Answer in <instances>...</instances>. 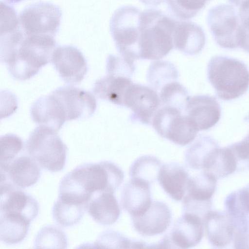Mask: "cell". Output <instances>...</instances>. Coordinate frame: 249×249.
<instances>
[{
    "mask_svg": "<svg viewBox=\"0 0 249 249\" xmlns=\"http://www.w3.org/2000/svg\"><path fill=\"white\" fill-rule=\"evenodd\" d=\"M123 171L110 161L80 165L61 180L59 198L88 204L92 196L103 191L114 192L122 183Z\"/></svg>",
    "mask_w": 249,
    "mask_h": 249,
    "instance_id": "cell-1",
    "label": "cell"
},
{
    "mask_svg": "<svg viewBox=\"0 0 249 249\" xmlns=\"http://www.w3.org/2000/svg\"><path fill=\"white\" fill-rule=\"evenodd\" d=\"M55 44L52 36L24 34L0 45V59L14 79L26 80L51 61Z\"/></svg>",
    "mask_w": 249,
    "mask_h": 249,
    "instance_id": "cell-2",
    "label": "cell"
},
{
    "mask_svg": "<svg viewBox=\"0 0 249 249\" xmlns=\"http://www.w3.org/2000/svg\"><path fill=\"white\" fill-rule=\"evenodd\" d=\"M177 21L159 10L149 9L142 12L140 58L158 60L167 55L174 47Z\"/></svg>",
    "mask_w": 249,
    "mask_h": 249,
    "instance_id": "cell-3",
    "label": "cell"
},
{
    "mask_svg": "<svg viewBox=\"0 0 249 249\" xmlns=\"http://www.w3.org/2000/svg\"><path fill=\"white\" fill-rule=\"evenodd\" d=\"M208 77L217 95L231 100L244 94L249 87V71L241 61L224 56L211 58Z\"/></svg>",
    "mask_w": 249,
    "mask_h": 249,
    "instance_id": "cell-4",
    "label": "cell"
},
{
    "mask_svg": "<svg viewBox=\"0 0 249 249\" xmlns=\"http://www.w3.org/2000/svg\"><path fill=\"white\" fill-rule=\"evenodd\" d=\"M142 12L133 6L117 9L110 22V30L121 56L128 62L140 59L139 43Z\"/></svg>",
    "mask_w": 249,
    "mask_h": 249,
    "instance_id": "cell-5",
    "label": "cell"
},
{
    "mask_svg": "<svg viewBox=\"0 0 249 249\" xmlns=\"http://www.w3.org/2000/svg\"><path fill=\"white\" fill-rule=\"evenodd\" d=\"M29 156L43 168L57 172L65 166L67 147L57 131L39 125L30 135L26 143Z\"/></svg>",
    "mask_w": 249,
    "mask_h": 249,
    "instance_id": "cell-6",
    "label": "cell"
},
{
    "mask_svg": "<svg viewBox=\"0 0 249 249\" xmlns=\"http://www.w3.org/2000/svg\"><path fill=\"white\" fill-rule=\"evenodd\" d=\"M181 112L174 107H162L155 114L151 124L161 137L183 146L195 138L198 130L190 118Z\"/></svg>",
    "mask_w": 249,
    "mask_h": 249,
    "instance_id": "cell-7",
    "label": "cell"
},
{
    "mask_svg": "<svg viewBox=\"0 0 249 249\" xmlns=\"http://www.w3.org/2000/svg\"><path fill=\"white\" fill-rule=\"evenodd\" d=\"M207 21L216 43L225 49L239 47L240 20L233 5L222 4L212 8Z\"/></svg>",
    "mask_w": 249,
    "mask_h": 249,
    "instance_id": "cell-8",
    "label": "cell"
},
{
    "mask_svg": "<svg viewBox=\"0 0 249 249\" xmlns=\"http://www.w3.org/2000/svg\"><path fill=\"white\" fill-rule=\"evenodd\" d=\"M62 13L56 5L39 2L25 8L18 17L20 27L26 36L50 35L57 32Z\"/></svg>",
    "mask_w": 249,
    "mask_h": 249,
    "instance_id": "cell-9",
    "label": "cell"
},
{
    "mask_svg": "<svg viewBox=\"0 0 249 249\" xmlns=\"http://www.w3.org/2000/svg\"><path fill=\"white\" fill-rule=\"evenodd\" d=\"M57 98L65 116L66 121L88 118L96 108L93 95L73 86H65L52 92Z\"/></svg>",
    "mask_w": 249,
    "mask_h": 249,
    "instance_id": "cell-10",
    "label": "cell"
},
{
    "mask_svg": "<svg viewBox=\"0 0 249 249\" xmlns=\"http://www.w3.org/2000/svg\"><path fill=\"white\" fill-rule=\"evenodd\" d=\"M160 104V97L153 89L132 83L124 93L123 106L132 110L134 119L150 124Z\"/></svg>",
    "mask_w": 249,
    "mask_h": 249,
    "instance_id": "cell-11",
    "label": "cell"
},
{
    "mask_svg": "<svg viewBox=\"0 0 249 249\" xmlns=\"http://www.w3.org/2000/svg\"><path fill=\"white\" fill-rule=\"evenodd\" d=\"M51 61L61 78L69 84L80 83L88 71L87 63L82 53L72 46L55 48Z\"/></svg>",
    "mask_w": 249,
    "mask_h": 249,
    "instance_id": "cell-12",
    "label": "cell"
},
{
    "mask_svg": "<svg viewBox=\"0 0 249 249\" xmlns=\"http://www.w3.org/2000/svg\"><path fill=\"white\" fill-rule=\"evenodd\" d=\"M0 167V183L8 182L22 189L35 184L40 176L38 164L30 156H18Z\"/></svg>",
    "mask_w": 249,
    "mask_h": 249,
    "instance_id": "cell-13",
    "label": "cell"
},
{
    "mask_svg": "<svg viewBox=\"0 0 249 249\" xmlns=\"http://www.w3.org/2000/svg\"><path fill=\"white\" fill-rule=\"evenodd\" d=\"M199 130L215 125L221 116V107L216 99L209 95L189 97L185 109Z\"/></svg>",
    "mask_w": 249,
    "mask_h": 249,
    "instance_id": "cell-14",
    "label": "cell"
},
{
    "mask_svg": "<svg viewBox=\"0 0 249 249\" xmlns=\"http://www.w3.org/2000/svg\"><path fill=\"white\" fill-rule=\"evenodd\" d=\"M4 212L22 214L32 221L38 214V204L32 196L12 184L0 183V212Z\"/></svg>",
    "mask_w": 249,
    "mask_h": 249,
    "instance_id": "cell-15",
    "label": "cell"
},
{
    "mask_svg": "<svg viewBox=\"0 0 249 249\" xmlns=\"http://www.w3.org/2000/svg\"><path fill=\"white\" fill-rule=\"evenodd\" d=\"M171 213L164 203L153 201L142 215L132 218L135 230L143 236H153L165 231L171 221Z\"/></svg>",
    "mask_w": 249,
    "mask_h": 249,
    "instance_id": "cell-16",
    "label": "cell"
},
{
    "mask_svg": "<svg viewBox=\"0 0 249 249\" xmlns=\"http://www.w3.org/2000/svg\"><path fill=\"white\" fill-rule=\"evenodd\" d=\"M201 236V226L197 216L184 213L175 223L169 237L162 242L163 246L169 243L177 248L187 249L197 244Z\"/></svg>",
    "mask_w": 249,
    "mask_h": 249,
    "instance_id": "cell-17",
    "label": "cell"
},
{
    "mask_svg": "<svg viewBox=\"0 0 249 249\" xmlns=\"http://www.w3.org/2000/svg\"><path fill=\"white\" fill-rule=\"evenodd\" d=\"M152 202L149 183L131 179L124 186L122 195V204L132 217L143 214L150 208Z\"/></svg>",
    "mask_w": 249,
    "mask_h": 249,
    "instance_id": "cell-18",
    "label": "cell"
},
{
    "mask_svg": "<svg viewBox=\"0 0 249 249\" xmlns=\"http://www.w3.org/2000/svg\"><path fill=\"white\" fill-rule=\"evenodd\" d=\"M206 41L204 31L199 25L190 21H177L173 35L174 47L185 54L199 53Z\"/></svg>",
    "mask_w": 249,
    "mask_h": 249,
    "instance_id": "cell-19",
    "label": "cell"
},
{
    "mask_svg": "<svg viewBox=\"0 0 249 249\" xmlns=\"http://www.w3.org/2000/svg\"><path fill=\"white\" fill-rule=\"evenodd\" d=\"M30 112L35 122L57 131L66 121L58 102L53 93L36 101L31 107Z\"/></svg>",
    "mask_w": 249,
    "mask_h": 249,
    "instance_id": "cell-20",
    "label": "cell"
},
{
    "mask_svg": "<svg viewBox=\"0 0 249 249\" xmlns=\"http://www.w3.org/2000/svg\"><path fill=\"white\" fill-rule=\"evenodd\" d=\"M114 193L106 191L92 196L87 210L96 222L103 225H109L119 218L121 210Z\"/></svg>",
    "mask_w": 249,
    "mask_h": 249,
    "instance_id": "cell-21",
    "label": "cell"
},
{
    "mask_svg": "<svg viewBox=\"0 0 249 249\" xmlns=\"http://www.w3.org/2000/svg\"><path fill=\"white\" fill-rule=\"evenodd\" d=\"M188 179V174L185 169L174 162L162 165L157 178L164 191L177 201L183 198Z\"/></svg>",
    "mask_w": 249,
    "mask_h": 249,
    "instance_id": "cell-22",
    "label": "cell"
},
{
    "mask_svg": "<svg viewBox=\"0 0 249 249\" xmlns=\"http://www.w3.org/2000/svg\"><path fill=\"white\" fill-rule=\"evenodd\" d=\"M0 241L7 244L21 242L26 236L32 221L15 212H0Z\"/></svg>",
    "mask_w": 249,
    "mask_h": 249,
    "instance_id": "cell-23",
    "label": "cell"
},
{
    "mask_svg": "<svg viewBox=\"0 0 249 249\" xmlns=\"http://www.w3.org/2000/svg\"><path fill=\"white\" fill-rule=\"evenodd\" d=\"M132 83L128 76L107 73L95 82L93 91L99 98L123 106L124 93Z\"/></svg>",
    "mask_w": 249,
    "mask_h": 249,
    "instance_id": "cell-24",
    "label": "cell"
},
{
    "mask_svg": "<svg viewBox=\"0 0 249 249\" xmlns=\"http://www.w3.org/2000/svg\"><path fill=\"white\" fill-rule=\"evenodd\" d=\"M87 206L65 201L58 198L53 209L54 220L62 227H69L77 224L83 217Z\"/></svg>",
    "mask_w": 249,
    "mask_h": 249,
    "instance_id": "cell-25",
    "label": "cell"
},
{
    "mask_svg": "<svg viewBox=\"0 0 249 249\" xmlns=\"http://www.w3.org/2000/svg\"><path fill=\"white\" fill-rule=\"evenodd\" d=\"M160 161L151 156H144L136 160L130 168L131 179L145 181L149 184L158 178L161 167Z\"/></svg>",
    "mask_w": 249,
    "mask_h": 249,
    "instance_id": "cell-26",
    "label": "cell"
},
{
    "mask_svg": "<svg viewBox=\"0 0 249 249\" xmlns=\"http://www.w3.org/2000/svg\"><path fill=\"white\" fill-rule=\"evenodd\" d=\"M189 97L185 88L175 81L165 84L161 88L160 95V104L163 106L174 107L182 111H185Z\"/></svg>",
    "mask_w": 249,
    "mask_h": 249,
    "instance_id": "cell-27",
    "label": "cell"
},
{
    "mask_svg": "<svg viewBox=\"0 0 249 249\" xmlns=\"http://www.w3.org/2000/svg\"><path fill=\"white\" fill-rule=\"evenodd\" d=\"M209 0H166L173 14L182 19H188L195 16L204 7Z\"/></svg>",
    "mask_w": 249,
    "mask_h": 249,
    "instance_id": "cell-28",
    "label": "cell"
},
{
    "mask_svg": "<svg viewBox=\"0 0 249 249\" xmlns=\"http://www.w3.org/2000/svg\"><path fill=\"white\" fill-rule=\"evenodd\" d=\"M0 167L7 165L19 156L23 148L22 140L14 134H6L0 140Z\"/></svg>",
    "mask_w": 249,
    "mask_h": 249,
    "instance_id": "cell-29",
    "label": "cell"
},
{
    "mask_svg": "<svg viewBox=\"0 0 249 249\" xmlns=\"http://www.w3.org/2000/svg\"><path fill=\"white\" fill-rule=\"evenodd\" d=\"M149 80L155 88H159L164 82L178 76V72L174 66L165 61H157L149 69Z\"/></svg>",
    "mask_w": 249,
    "mask_h": 249,
    "instance_id": "cell-30",
    "label": "cell"
},
{
    "mask_svg": "<svg viewBox=\"0 0 249 249\" xmlns=\"http://www.w3.org/2000/svg\"><path fill=\"white\" fill-rule=\"evenodd\" d=\"M67 238L64 233L60 229L53 226H47L43 228L38 233L36 239V245L37 248L56 247L65 248L67 246Z\"/></svg>",
    "mask_w": 249,
    "mask_h": 249,
    "instance_id": "cell-31",
    "label": "cell"
},
{
    "mask_svg": "<svg viewBox=\"0 0 249 249\" xmlns=\"http://www.w3.org/2000/svg\"><path fill=\"white\" fill-rule=\"evenodd\" d=\"M96 245L99 247L111 248H142L143 244L131 242L120 233L114 231L104 232L98 239Z\"/></svg>",
    "mask_w": 249,
    "mask_h": 249,
    "instance_id": "cell-32",
    "label": "cell"
},
{
    "mask_svg": "<svg viewBox=\"0 0 249 249\" xmlns=\"http://www.w3.org/2000/svg\"><path fill=\"white\" fill-rule=\"evenodd\" d=\"M240 20L239 47L249 53V0L238 7Z\"/></svg>",
    "mask_w": 249,
    "mask_h": 249,
    "instance_id": "cell-33",
    "label": "cell"
},
{
    "mask_svg": "<svg viewBox=\"0 0 249 249\" xmlns=\"http://www.w3.org/2000/svg\"><path fill=\"white\" fill-rule=\"evenodd\" d=\"M145 4L157 6L163 2L165 0H140Z\"/></svg>",
    "mask_w": 249,
    "mask_h": 249,
    "instance_id": "cell-34",
    "label": "cell"
},
{
    "mask_svg": "<svg viewBox=\"0 0 249 249\" xmlns=\"http://www.w3.org/2000/svg\"><path fill=\"white\" fill-rule=\"evenodd\" d=\"M246 0H228V1L235 7H239Z\"/></svg>",
    "mask_w": 249,
    "mask_h": 249,
    "instance_id": "cell-35",
    "label": "cell"
},
{
    "mask_svg": "<svg viewBox=\"0 0 249 249\" xmlns=\"http://www.w3.org/2000/svg\"><path fill=\"white\" fill-rule=\"evenodd\" d=\"M23 0H6V1L10 3H15L20 2Z\"/></svg>",
    "mask_w": 249,
    "mask_h": 249,
    "instance_id": "cell-36",
    "label": "cell"
}]
</instances>
